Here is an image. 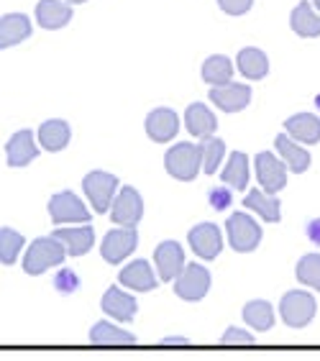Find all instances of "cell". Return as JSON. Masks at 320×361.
I'll list each match as a JSON object with an SVG mask.
<instances>
[{"label":"cell","instance_id":"obj_1","mask_svg":"<svg viewBox=\"0 0 320 361\" xmlns=\"http://www.w3.org/2000/svg\"><path fill=\"white\" fill-rule=\"evenodd\" d=\"M64 257H67V246H64L59 238L54 236H44L36 238L31 243V249L26 251V259H23V271L36 277V274H44L49 267L62 264Z\"/></svg>","mask_w":320,"mask_h":361},{"label":"cell","instance_id":"obj_2","mask_svg":"<svg viewBox=\"0 0 320 361\" xmlns=\"http://www.w3.org/2000/svg\"><path fill=\"white\" fill-rule=\"evenodd\" d=\"M164 167H167V172L172 174L174 180L180 182L195 180L202 167V146L190 144V141H180V144L172 146L164 154Z\"/></svg>","mask_w":320,"mask_h":361},{"label":"cell","instance_id":"obj_3","mask_svg":"<svg viewBox=\"0 0 320 361\" xmlns=\"http://www.w3.org/2000/svg\"><path fill=\"white\" fill-rule=\"evenodd\" d=\"M82 190L87 195V200L92 202L95 213H108V208L113 205V195L118 190V177L95 169V172L85 174Z\"/></svg>","mask_w":320,"mask_h":361},{"label":"cell","instance_id":"obj_4","mask_svg":"<svg viewBox=\"0 0 320 361\" xmlns=\"http://www.w3.org/2000/svg\"><path fill=\"white\" fill-rule=\"evenodd\" d=\"M279 313L290 328H305L315 315V298L302 290L287 292L279 302Z\"/></svg>","mask_w":320,"mask_h":361},{"label":"cell","instance_id":"obj_5","mask_svg":"<svg viewBox=\"0 0 320 361\" xmlns=\"http://www.w3.org/2000/svg\"><path fill=\"white\" fill-rule=\"evenodd\" d=\"M226 231H228V241L230 246L241 254H249L259 246L261 241V228L257 226V221L249 216V213H233L226 223Z\"/></svg>","mask_w":320,"mask_h":361},{"label":"cell","instance_id":"obj_6","mask_svg":"<svg viewBox=\"0 0 320 361\" xmlns=\"http://www.w3.org/2000/svg\"><path fill=\"white\" fill-rule=\"evenodd\" d=\"M210 290V271L200 264H187L180 271V277L174 282V292L177 298L187 300V302H195L202 300Z\"/></svg>","mask_w":320,"mask_h":361},{"label":"cell","instance_id":"obj_7","mask_svg":"<svg viewBox=\"0 0 320 361\" xmlns=\"http://www.w3.org/2000/svg\"><path fill=\"white\" fill-rule=\"evenodd\" d=\"M139 243V233L133 226H123V228L111 231L108 236L103 238V246H100V254L108 264H121Z\"/></svg>","mask_w":320,"mask_h":361},{"label":"cell","instance_id":"obj_8","mask_svg":"<svg viewBox=\"0 0 320 361\" xmlns=\"http://www.w3.org/2000/svg\"><path fill=\"white\" fill-rule=\"evenodd\" d=\"M49 216L56 226L62 223H87L90 221V210L85 208L82 200L72 192H56L49 200Z\"/></svg>","mask_w":320,"mask_h":361},{"label":"cell","instance_id":"obj_9","mask_svg":"<svg viewBox=\"0 0 320 361\" xmlns=\"http://www.w3.org/2000/svg\"><path fill=\"white\" fill-rule=\"evenodd\" d=\"M257 177L266 195H277L287 185V164H282L271 152H261L257 154Z\"/></svg>","mask_w":320,"mask_h":361},{"label":"cell","instance_id":"obj_10","mask_svg":"<svg viewBox=\"0 0 320 361\" xmlns=\"http://www.w3.org/2000/svg\"><path fill=\"white\" fill-rule=\"evenodd\" d=\"M154 264L159 269L161 282H172L185 269V251L177 241H161L154 251Z\"/></svg>","mask_w":320,"mask_h":361},{"label":"cell","instance_id":"obj_11","mask_svg":"<svg viewBox=\"0 0 320 361\" xmlns=\"http://www.w3.org/2000/svg\"><path fill=\"white\" fill-rule=\"evenodd\" d=\"M113 223L118 226H136L144 216V200L133 188H121L118 197L113 200Z\"/></svg>","mask_w":320,"mask_h":361},{"label":"cell","instance_id":"obj_12","mask_svg":"<svg viewBox=\"0 0 320 361\" xmlns=\"http://www.w3.org/2000/svg\"><path fill=\"white\" fill-rule=\"evenodd\" d=\"M187 241L200 259H216L223 249L221 231H218V226H213V223H200V226H195V228L187 233Z\"/></svg>","mask_w":320,"mask_h":361},{"label":"cell","instance_id":"obj_13","mask_svg":"<svg viewBox=\"0 0 320 361\" xmlns=\"http://www.w3.org/2000/svg\"><path fill=\"white\" fill-rule=\"evenodd\" d=\"M180 131V118L172 108H156L147 116V133L156 144H167Z\"/></svg>","mask_w":320,"mask_h":361},{"label":"cell","instance_id":"obj_14","mask_svg":"<svg viewBox=\"0 0 320 361\" xmlns=\"http://www.w3.org/2000/svg\"><path fill=\"white\" fill-rule=\"evenodd\" d=\"M210 100L226 113H238L244 111L251 100V87L249 85H238V82H228V85H218L210 90Z\"/></svg>","mask_w":320,"mask_h":361},{"label":"cell","instance_id":"obj_15","mask_svg":"<svg viewBox=\"0 0 320 361\" xmlns=\"http://www.w3.org/2000/svg\"><path fill=\"white\" fill-rule=\"evenodd\" d=\"M6 157L11 167H26L28 161H34L39 157V146L34 141V133L31 131L13 133L6 144Z\"/></svg>","mask_w":320,"mask_h":361},{"label":"cell","instance_id":"obj_16","mask_svg":"<svg viewBox=\"0 0 320 361\" xmlns=\"http://www.w3.org/2000/svg\"><path fill=\"white\" fill-rule=\"evenodd\" d=\"M118 279H121V285L128 287V290H141V292L156 290V285H159V279L154 277V269L144 259H136L131 264H125L123 269H121Z\"/></svg>","mask_w":320,"mask_h":361},{"label":"cell","instance_id":"obj_17","mask_svg":"<svg viewBox=\"0 0 320 361\" xmlns=\"http://www.w3.org/2000/svg\"><path fill=\"white\" fill-rule=\"evenodd\" d=\"M285 131L290 139L302 144H318L320 141V118L313 113H297L285 121Z\"/></svg>","mask_w":320,"mask_h":361},{"label":"cell","instance_id":"obj_18","mask_svg":"<svg viewBox=\"0 0 320 361\" xmlns=\"http://www.w3.org/2000/svg\"><path fill=\"white\" fill-rule=\"evenodd\" d=\"M185 126H187V131L197 139H210L213 131L218 128V121L216 116L210 113L208 105L202 103H192L187 105V111H185Z\"/></svg>","mask_w":320,"mask_h":361},{"label":"cell","instance_id":"obj_19","mask_svg":"<svg viewBox=\"0 0 320 361\" xmlns=\"http://www.w3.org/2000/svg\"><path fill=\"white\" fill-rule=\"evenodd\" d=\"M31 36V21L23 13H6L0 18V47L11 49Z\"/></svg>","mask_w":320,"mask_h":361},{"label":"cell","instance_id":"obj_20","mask_svg":"<svg viewBox=\"0 0 320 361\" xmlns=\"http://www.w3.org/2000/svg\"><path fill=\"white\" fill-rule=\"evenodd\" d=\"M100 307H103L108 315H113L116 320H121V323H128V320H133L136 307L139 305H136V300H133L131 295H125V292L118 290V287H111V290L103 295Z\"/></svg>","mask_w":320,"mask_h":361},{"label":"cell","instance_id":"obj_21","mask_svg":"<svg viewBox=\"0 0 320 361\" xmlns=\"http://www.w3.org/2000/svg\"><path fill=\"white\" fill-rule=\"evenodd\" d=\"M36 21L42 23L44 28H62L72 21V8L67 3H59V0H39L36 6Z\"/></svg>","mask_w":320,"mask_h":361},{"label":"cell","instance_id":"obj_22","mask_svg":"<svg viewBox=\"0 0 320 361\" xmlns=\"http://www.w3.org/2000/svg\"><path fill=\"white\" fill-rule=\"evenodd\" d=\"M54 238H59L67 246V254L82 257V254L90 251L92 241H95V228L92 226H82V228H56Z\"/></svg>","mask_w":320,"mask_h":361},{"label":"cell","instance_id":"obj_23","mask_svg":"<svg viewBox=\"0 0 320 361\" xmlns=\"http://www.w3.org/2000/svg\"><path fill=\"white\" fill-rule=\"evenodd\" d=\"M274 146H277V152L282 154L285 164L293 169L295 174H302L310 167V154H307L302 146H297V141L290 139L287 133H279L277 139H274Z\"/></svg>","mask_w":320,"mask_h":361},{"label":"cell","instance_id":"obj_24","mask_svg":"<svg viewBox=\"0 0 320 361\" xmlns=\"http://www.w3.org/2000/svg\"><path fill=\"white\" fill-rule=\"evenodd\" d=\"M90 341L95 346H131V343H136V336L128 334V331H121L108 320H100L92 326Z\"/></svg>","mask_w":320,"mask_h":361},{"label":"cell","instance_id":"obj_25","mask_svg":"<svg viewBox=\"0 0 320 361\" xmlns=\"http://www.w3.org/2000/svg\"><path fill=\"white\" fill-rule=\"evenodd\" d=\"M290 26L302 39H313L320 36V16H315L313 3H297V8L290 16Z\"/></svg>","mask_w":320,"mask_h":361},{"label":"cell","instance_id":"obj_26","mask_svg":"<svg viewBox=\"0 0 320 361\" xmlns=\"http://www.w3.org/2000/svg\"><path fill=\"white\" fill-rule=\"evenodd\" d=\"M236 62H238V72L244 77H249V80H261L269 72V59H266V54L261 49H254V47L241 49Z\"/></svg>","mask_w":320,"mask_h":361},{"label":"cell","instance_id":"obj_27","mask_svg":"<svg viewBox=\"0 0 320 361\" xmlns=\"http://www.w3.org/2000/svg\"><path fill=\"white\" fill-rule=\"evenodd\" d=\"M70 136H72L70 126L59 118L47 121V123H42V128H39V141H42V146L47 152H62L64 146L70 144Z\"/></svg>","mask_w":320,"mask_h":361},{"label":"cell","instance_id":"obj_28","mask_svg":"<svg viewBox=\"0 0 320 361\" xmlns=\"http://www.w3.org/2000/svg\"><path fill=\"white\" fill-rule=\"evenodd\" d=\"M221 180L236 190H244L249 185V157L244 152H233L228 157V164L221 172Z\"/></svg>","mask_w":320,"mask_h":361},{"label":"cell","instance_id":"obj_29","mask_svg":"<svg viewBox=\"0 0 320 361\" xmlns=\"http://www.w3.org/2000/svg\"><path fill=\"white\" fill-rule=\"evenodd\" d=\"M244 208L257 210L259 216L264 218L266 223H277L279 218H282L277 197H274V195H266V192H259V190H251V192L246 195V197H244Z\"/></svg>","mask_w":320,"mask_h":361},{"label":"cell","instance_id":"obj_30","mask_svg":"<svg viewBox=\"0 0 320 361\" xmlns=\"http://www.w3.org/2000/svg\"><path fill=\"white\" fill-rule=\"evenodd\" d=\"M230 77H233V64H230L228 56L223 54H213L205 59L202 64V80L208 85H228Z\"/></svg>","mask_w":320,"mask_h":361},{"label":"cell","instance_id":"obj_31","mask_svg":"<svg viewBox=\"0 0 320 361\" xmlns=\"http://www.w3.org/2000/svg\"><path fill=\"white\" fill-rule=\"evenodd\" d=\"M244 318L254 331H269L274 326V310L266 300H251L244 307Z\"/></svg>","mask_w":320,"mask_h":361},{"label":"cell","instance_id":"obj_32","mask_svg":"<svg viewBox=\"0 0 320 361\" xmlns=\"http://www.w3.org/2000/svg\"><path fill=\"white\" fill-rule=\"evenodd\" d=\"M23 249V236L18 231L3 226L0 228V262L6 267H11L18 259V251Z\"/></svg>","mask_w":320,"mask_h":361},{"label":"cell","instance_id":"obj_33","mask_svg":"<svg viewBox=\"0 0 320 361\" xmlns=\"http://www.w3.org/2000/svg\"><path fill=\"white\" fill-rule=\"evenodd\" d=\"M295 274H297V282L320 292V254H305L297 262Z\"/></svg>","mask_w":320,"mask_h":361},{"label":"cell","instance_id":"obj_34","mask_svg":"<svg viewBox=\"0 0 320 361\" xmlns=\"http://www.w3.org/2000/svg\"><path fill=\"white\" fill-rule=\"evenodd\" d=\"M223 154H226V144L221 139H202V169L208 174H216V167L221 164Z\"/></svg>","mask_w":320,"mask_h":361},{"label":"cell","instance_id":"obj_35","mask_svg":"<svg viewBox=\"0 0 320 361\" xmlns=\"http://www.w3.org/2000/svg\"><path fill=\"white\" fill-rule=\"evenodd\" d=\"M251 3H254V0H218L221 11L228 16H244L251 8Z\"/></svg>","mask_w":320,"mask_h":361},{"label":"cell","instance_id":"obj_36","mask_svg":"<svg viewBox=\"0 0 320 361\" xmlns=\"http://www.w3.org/2000/svg\"><path fill=\"white\" fill-rule=\"evenodd\" d=\"M223 343H254V336L244 334L241 328H228V331L223 334Z\"/></svg>","mask_w":320,"mask_h":361},{"label":"cell","instance_id":"obj_37","mask_svg":"<svg viewBox=\"0 0 320 361\" xmlns=\"http://www.w3.org/2000/svg\"><path fill=\"white\" fill-rule=\"evenodd\" d=\"M210 202H213V208L216 210H223L230 205V192L226 190H216V192H210Z\"/></svg>","mask_w":320,"mask_h":361},{"label":"cell","instance_id":"obj_38","mask_svg":"<svg viewBox=\"0 0 320 361\" xmlns=\"http://www.w3.org/2000/svg\"><path fill=\"white\" fill-rule=\"evenodd\" d=\"M307 236H310L313 243H320V218L318 221H310V226H307Z\"/></svg>","mask_w":320,"mask_h":361},{"label":"cell","instance_id":"obj_39","mask_svg":"<svg viewBox=\"0 0 320 361\" xmlns=\"http://www.w3.org/2000/svg\"><path fill=\"white\" fill-rule=\"evenodd\" d=\"M164 343H185V338H164Z\"/></svg>","mask_w":320,"mask_h":361},{"label":"cell","instance_id":"obj_40","mask_svg":"<svg viewBox=\"0 0 320 361\" xmlns=\"http://www.w3.org/2000/svg\"><path fill=\"white\" fill-rule=\"evenodd\" d=\"M67 3H85V0H67Z\"/></svg>","mask_w":320,"mask_h":361},{"label":"cell","instance_id":"obj_41","mask_svg":"<svg viewBox=\"0 0 320 361\" xmlns=\"http://www.w3.org/2000/svg\"><path fill=\"white\" fill-rule=\"evenodd\" d=\"M313 3H315V6H318V8H320V0H313Z\"/></svg>","mask_w":320,"mask_h":361}]
</instances>
